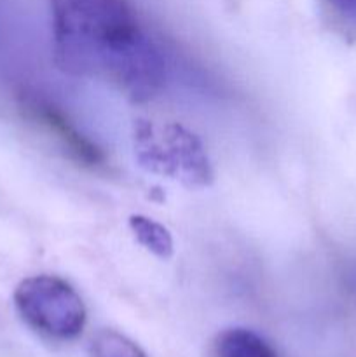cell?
I'll return each instance as SVG.
<instances>
[{"instance_id":"ba28073f","label":"cell","mask_w":356,"mask_h":357,"mask_svg":"<svg viewBox=\"0 0 356 357\" xmlns=\"http://www.w3.org/2000/svg\"><path fill=\"white\" fill-rule=\"evenodd\" d=\"M87 357H147L131 338L114 330H100L89 342Z\"/></svg>"},{"instance_id":"6da1fadb","label":"cell","mask_w":356,"mask_h":357,"mask_svg":"<svg viewBox=\"0 0 356 357\" xmlns=\"http://www.w3.org/2000/svg\"><path fill=\"white\" fill-rule=\"evenodd\" d=\"M54 61L65 73L98 79L135 103L164 84V61L129 0H49Z\"/></svg>"},{"instance_id":"52a82bcc","label":"cell","mask_w":356,"mask_h":357,"mask_svg":"<svg viewBox=\"0 0 356 357\" xmlns=\"http://www.w3.org/2000/svg\"><path fill=\"white\" fill-rule=\"evenodd\" d=\"M316 6L325 26L346 44H355L356 0H316Z\"/></svg>"},{"instance_id":"7a4b0ae2","label":"cell","mask_w":356,"mask_h":357,"mask_svg":"<svg viewBox=\"0 0 356 357\" xmlns=\"http://www.w3.org/2000/svg\"><path fill=\"white\" fill-rule=\"evenodd\" d=\"M135 157L145 171L180 181L187 188H206L213 181L212 162L201 139L180 124L156 128L136 121L133 131Z\"/></svg>"},{"instance_id":"8992f818","label":"cell","mask_w":356,"mask_h":357,"mask_svg":"<svg viewBox=\"0 0 356 357\" xmlns=\"http://www.w3.org/2000/svg\"><path fill=\"white\" fill-rule=\"evenodd\" d=\"M129 230L133 232L135 239L145 248L147 251L161 260H170L173 257L175 244L170 230L161 225L156 220L143 215L129 216Z\"/></svg>"},{"instance_id":"3957f363","label":"cell","mask_w":356,"mask_h":357,"mask_svg":"<svg viewBox=\"0 0 356 357\" xmlns=\"http://www.w3.org/2000/svg\"><path fill=\"white\" fill-rule=\"evenodd\" d=\"M21 319L51 340H73L86 326V307L79 293L56 275H31L14 289Z\"/></svg>"},{"instance_id":"5b68a950","label":"cell","mask_w":356,"mask_h":357,"mask_svg":"<svg viewBox=\"0 0 356 357\" xmlns=\"http://www.w3.org/2000/svg\"><path fill=\"white\" fill-rule=\"evenodd\" d=\"M213 357H278L274 349L255 331L229 328L216 335L212 345Z\"/></svg>"},{"instance_id":"277c9868","label":"cell","mask_w":356,"mask_h":357,"mask_svg":"<svg viewBox=\"0 0 356 357\" xmlns=\"http://www.w3.org/2000/svg\"><path fill=\"white\" fill-rule=\"evenodd\" d=\"M21 110L28 121L38 126L47 136H51L73 162L82 167H91V169L103 164L105 155L100 146L94 145L86 135H82L49 100L37 94H23Z\"/></svg>"}]
</instances>
